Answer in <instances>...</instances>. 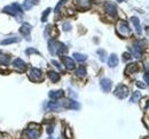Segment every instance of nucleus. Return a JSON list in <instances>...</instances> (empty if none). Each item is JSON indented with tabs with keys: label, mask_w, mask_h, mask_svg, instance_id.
<instances>
[{
	"label": "nucleus",
	"mask_w": 149,
	"mask_h": 139,
	"mask_svg": "<svg viewBox=\"0 0 149 139\" xmlns=\"http://www.w3.org/2000/svg\"><path fill=\"white\" fill-rule=\"evenodd\" d=\"M2 12H3L5 14H9V15H12V16L16 17L19 21H21V19H22L21 15H22V13H23V9L21 8V6H19V3H13V5H9V6L5 7V8L2 9Z\"/></svg>",
	"instance_id": "nucleus-1"
},
{
	"label": "nucleus",
	"mask_w": 149,
	"mask_h": 139,
	"mask_svg": "<svg viewBox=\"0 0 149 139\" xmlns=\"http://www.w3.org/2000/svg\"><path fill=\"white\" fill-rule=\"evenodd\" d=\"M40 127L36 124V123H30L29 124V128L25 130L24 135L26 139H37L40 136Z\"/></svg>",
	"instance_id": "nucleus-2"
},
{
	"label": "nucleus",
	"mask_w": 149,
	"mask_h": 139,
	"mask_svg": "<svg viewBox=\"0 0 149 139\" xmlns=\"http://www.w3.org/2000/svg\"><path fill=\"white\" fill-rule=\"evenodd\" d=\"M113 95L119 99H124L130 95V90L125 85H118L113 91Z\"/></svg>",
	"instance_id": "nucleus-3"
},
{
	"label": "nucleus",
	"mask_w": 149,
	"mask_h": 139,
	"mask_svg": "<svg viewBox=\"0 0 149 139\" xmlns=\"http://www.w3.org/2000/svg\"><path fill=\"white\" fill-rule=\"evenodd\" d=\"M117 33L120 35V36H127V35H130L131 30L129 24H127V22L119 21L117 23Z\"/></svg>",
	"instance_id": "nucleus-4"
},
{
	"label": "nucleus",
	"mask_w": 149,
	"mask_h": 139,
	"mask_svg": "<svg viewBox=\"0 0 149 139\" xmlns=\"http://www.w3.org/2000/svg\"><path fill=\"white\" fill-rule=\"evenodd\" d=\"M29 79L33 82H41L44 81V76H42V72L39 69H32L29 72Z\"/></svg>",
	"instance_id": "nucleus-5"
},
{
	"label": "nucleus",
	"mask_w": 149,
	"mask_h": 139,
	"mask_svg": "<svg viewBox=\"0 0 149 139\" xmlns=\"http://www.w3.org/2000/svg\"><path fill=\"white\" fill-rule=\"evenodd\" d=\"M131 50L133 52L135 58L140 59L142 57V52H143V46H142L141 41H135L134 42V46H133V48H131Z\"/></svg>",
	"instance_id": "nucleus-6"
},
{
	"label": "nucleus",
	"mask_w": 149,
	"mask_h": 139,
	"mask_svg": "<svg viewBox=\"0 0 149 139\" xmlns=\"http://www.w3.org/2000/svg\"><path fill=\"white\" fill-rule=\"evenodd\" d=\"M100 86H101V89H102L103 92H109L111 90V87H112L111 80L108 79V78H103L100 81Z\"/></svg>",
	"instance_id": "nucleus-7"
},
{
	"label": "nucleus",
	"mask_w": 149,
	"mask_h": 139,
	"mask_svg": "<svg viewBox=\"0 0 149 139\" xmlns=\"http://www.w3.org/2000/svg\"><path fill=\"white\" fill-rule=\"evenodd\" d=\"M61 105H62L64 108H67V109H79V108H80L79 103L74 102L72 99H67V100H64Z\"/></svg>",
	"instance_id": "nucleus-8"
},
{
	"label": "nucleus",
	"mask_w": 149,
	"mask_h": 139,
	"mask_svg": "<svg viewBox=\"0 0 149 139\" xmlns=\"http://www.w3.org/2000/svg\"><path fill=\"white\" fill-rule=\"evenodd\" d=\"M31 29H32V26H31L29 23H24V24L21 26V29H19V32L26 38V40H30V32H31Z\"/></svg>",
	"instance_id": "nucleus-9"
},
{
	"label": "nucleus",
	"mask_w": 149,
	"mask_h": 139,
	"mask_svg": "<svg viewBox=\"0 0 149 139\" xmlns=\"http://www.w3.org/2000/svg\"><path fill=\"white\" fill-rule=\"evenodd\" d=\"M74 5L79 8V9H88L90 6H91V0H74Z\"/></svg>",
	"instance_id": "nucleus-10"
},
{
	"label": "nucleus",
	"mask_w": 149,
	"mask_h": 139,
	"mask_svg": "<svg viewBox=\"0 0 149 139\" xmlns=\"http://www.w3.org/2000/svg\"><path fill=\"white\" fill-rule=\"evenodd\" d=\"M60 46H61V42H58L56 40H52L48 42V50L52 55H56V52L60 48Z\"/></svg>",
	"instance_id": "nucleus-11"
},
{
	"label": "nucleus",
	"mask_w": 149,
	"mask_h": 139,
	"mask_svg": "<svg viewBox=\"0 0 149 139\" xmlns=\"http://www.w3.org/2000/svg\"><path fill=\"white\" fill-rule=\"evenodd\" d=\"M104 8H106L107 14H109L112 17H115L117 15V8H116V6L113 3H111V2H107L104 5Z\"/></svg>",
	"instance_id": "nucleus-12"
},
{
	"label": "nucleus",
	"mask_w": 149,
	"mask_h": 139,
	"mask_svg": "<svg viewBox=\"0 0 149 139\" xmlns=\"http://www.w3.org/2000/svg\"><path fill=\"white\" fill-rule=\"evenodd\" d=\"M61 59H62V62H63V64H64V66L67 67L68 70H74V62L72 58H70V57H67V56H61Z\"/></svg>",
	"instance_id": "nucleus-13"
},
{
	"label": "nucleus",
	"mask_w": 149,
	"mask_h": 139,
	"mask_svg": "<svg viewBox=\"0 0 149 139\" xmlns=\"http://www.w3.org/2000/svg\"><path fill=\"white\" fill-rule=\"evenodd\" d=\"M13 66H14V69L17 70V71H24V70L26 69L25 62H24L23 59H21V58H16V59L13 62Z\"/></svg>",
	"instance_id": "nucleus-14"
},
{
	"label": "nucleus",
	"mask_w": 149,
	"mask_h": 139,
	"mask_svg": "<svg viewBox=\"0 0 149 139\" xmlns=\"http://www.w3.org/2000/svg\"><path fill=\"white\" fill-rule=\"evenodd\" d=\"M139 69H140V66H139L138 63H131V64H129V65L126 66L125 73H126V74H133V73L138 72Z\"/></svg>",
	"instance_id": "nucleus-15"
},
{
	"label": "nucleus",
	"mask_w": 149,
	"mask_h": 139,
	"mask_svg": "<svg viewBox=\"0 0 149 139\" xmlns=\"http://www.w3.org/2000/svg\"><path fill=\"white\" fill-rule=\"evenodd\" d=\"M48 95H49V97H51L52 99L57 100V99H60V98H62V97L64 96V91L61 90V89H58V90H53V91H49Z\"/></svg>",
	"instance_id": "nucleus-16"
},
{
	"label": "nucleus",
	"mask_w": 149,
	"mask_h": 139,
	"mask_svg": "<svg viewBox=\"0 0 149 139\" xmlns=\"http://www.w3.org/2000/svg\"><path fill=\"white\" fill-rule=\"evenodd\" d=\"M118 57H117V55L116 54H111L110 55V57H109V59H108V65L110 66V67H116L117 65H118Z\"/></svg>",
	"instance_id": "nucleus-17"
},
{
	"label": "nucleus",
	"mask_w": 149,
	"mask_h": 139,
	"mask_svg": "<svg viewBox=\"0 0 149 139\" xmlns=\"http://www.w3.org/2000/svg\"><path fill=\"white\" fill-rule=\"evenodd\" d=\"M131 21H132V23H133V25H134V28H135L136 33H138V34H141L142 29H141V25H140V21H139V18L133 16V17L131 18Z\"/></svg>",
	"instance_id": "nucleus-18"
},
{
	"label": "nucleus",
	"mask_w": 149,
	"mask_h": 139,
	"mask_svg": "<svg viewBox=\"0 0 149 139\" xmlns=\"http://www.w3.org/2000/svg\"><path fill=\"white\" fill-rule=\"evenodd\" d=\"M38 0H24L23 2V9L24 10H29L32 8L33 5H37Z\"/></svg>",
	"instance_id": "nucleus-19"
},
{
	"label": "nucleus",
	"mask_w": 149,
	"mask_h": 139,
	"mask_svg": "<svg viewBox=\"0 0 149 139\" xmlns=\"http://www.w3.org/2000/svg\"><path fill=\"white\" fill-rule=\"evenodd\" d=\"M19 41H21V39H19V38H15V36H13V38H8V39L2 40L0 43H1L2 46H5V45H12V43H16V42H19Z\"/></svg>",
	"instance_id": "nucleus-20"
},
{
	"label": "nucleus",
	"mask_w": 149,
	"mask_h": 139,
	"mask_svg": "<svg viewBox=\"0 0 149 139\" xmlns=\"http://www.w3.org/2000/svg\"><path fill=\"white\" fill-rule=\"evenodd\" d=\"M48 78H49V80H51L53 83H55V82H57V81L60 80V74L54 72V71H49V72H48Z\"/></svg>",
	"instance_id": "nucleus-21"
},
{
	"label": "nucleus",
	"mask_w": 149,
	"mask_h": 139,
	"mask_svg": "<svg viewBox=\"0 0 149 139\" xmlns=\"http://www.w3.org/2000/svg\"><path fill=\"white\" fill-rule=\"evenodd\" d=\"M9 63H10V57L8 55L0 52V64L1 65H8Z\"/></svg>",
	"instance_id": "nucleus-22"
},
{
	"label": "nucleus",
	"mask_w": 149,
	"mask_h": 139,
	"mask_svg": "<svg viewBox=\"0 0 149 139\" xmlns=\"http://www.w3.org/2000/svg\"><path fill=\"white\" fill-rule=\"evenodd\" d=\"M141 97H142V95L139 92V91H134L133 92V95H132V97H131V103L132 104H134V103H138L140 99H141Z\"/></svg>",
	"instance_id": "nucleus-23"
},
{
	"label": "nucleus",
	"mask_w": 149,
	"mask_h": 139,
	"mask_svg": "<svg viewBox=\"0 0 149 139\" xmlns=\"http://www.w3.org/2000/svg\"><path fill=\"white\" fill-rule=\"evenodd\" d=\"M74 57L77 62H80V63H81V62H85V61L87 59V56H86V55H84V54H79V52H74Z\"/></svg>",
	"instance_id": "nucleus-24"
},
{
	"label": "nucleus",
	"mask_w": 149,
	"mask_h": 139,
	"mask_svg": "<svg viewBox=\"0 0 149 139\" xmlns=\"http://www.w3.org/2000/svg\"><path fill=\"white\" fill-rule=\"evenodd\" d=\"M76 75L77 76H85L86 75V67L85 66H79L76 70Z\"/></svg>",
	"instance_id": "nucleus-25"
},
{
	"label": "nucleus",
	"mask_w": 149,
	"mask_h": 139,
	"mask_svg": "<svg viewBox=\"0 0 149 139\" xmlns=\"http://www.w3.org/2000/svg\"><path fill=\"white\" fill-rule=\"evenodd\" d=\"M67 52H68V48H67V47H65L63 43H61V46H60V48L57 49L56 54H57V55H60V56H63V55H64Z\"/></svg>",
	"instance_id": "nucleus-26"
},
{
	"label": "nucleus",
	"mask_w": 149,
	"mask_h": 139,
	"mask_svg": "<svg viewBox=\"0 0 149 139\" xmlns=\"http://www.w3.org/2000/svg\"><path fill=\"white\" fill-rule=\"evenodd\" d=\"M96 52H97V55L100 56V59H101L102 62H104V61H106V57H107V52H104L103 49H99Z\"/></svg>",
	"instance_id": "nucleus-27"
},
{
	"label": "nucleus",
	"mask_w": 149,
	"mask_h": 139,
	"mask_svg": "<svg viewBox=\"0 0 149 139\" xmlns=\"http://www.w3.org/2000/svg\"><path fill=\"white\" fill-rule=\"evenodd\" d=\"M51 10H52L51 8H47V9H46V10L42 13V15H41V22H46V21H47V16L49 15Z\"/></svg>",
	"instance_id": "nucleus-28"
},
{
	"label": "nucleus",
	"mask_w": 149,
	"mask_h": 139,
	"mask_svg": "<svg viewBox=\"0 0 149 139\" xmlns=\"http://www.w3.org/2000/svg\"><path fill=\"white\" fill-rule=\"evenodd\" d=\"M65 2H67V0H60V1H58V3L56 5V7H55V10H54L56 14L60 12V8H61V7H62V6H63Z\"/></svg>",
	"instance_id": "nucleus-29"
},
{
	"label": "nucleus",
	"mask_w": 149,
	"mask_h": 139,
	"mask_svg": "<svg viewBox=\"0 0 149 139\" xmlns=\"http://www.w3.org/2000/svg\"><path fill=\"white\" fill-rule=\"evenodd\" d=\"M48 107H49L52 111H55V109H58L60 105L57 104V103H54V102H52V103H49V104H48Z\"/></svg>",
	"instance_id": "nucleus-30"
},
{
	"label": "nucleus",
	"mask_w": 149,
	"mask_h": 139,
	"mask_svg": "<svg viewBox=\"0 0 149 139\" xmlns=\"http://www.w3.org/2000/svg\"><path fill=\"white\" fill-rule=\"evenodd\" d=\"M131 58H132V56H131L130 52H124L123 54V61L124 62H129V61H131Z\"/></svg>",
	"instance_id": "nucleus-31"
},
{
	"label": "nucleus",
	"mask_w": 149,
	"mask_h": 139,
	"mask_svg": "<svg viewBox=\"0 0 149 139\" xmlns=\"http://www.w3.org/2000/svg\"><path fill=\"white\" fill-rule=\"evenodd\" d=\"M25 52H26V55H30V54H37V55H39V54H40V52H38L37 49H35V48H28Z\"/></svg>",
	"instance_id": "nucleus-32"
},
{
	"label": "nucleus",
	"mask_w": 149,
	"mask_h": 139,
	"mask_svg": "<svg viewBox=\"0 0 149 139\" xmlns=\"http://www.w3.org/2000/svg\"><path fill=\"white\" fill-rule=\"evenodd\" d=\"M70 29H71V24H70L69 22H65V23L63 24V30H64V31H70Z\"/></svg>",
	"instance_id": "nucleus-33"
},
{
	"label": "nucleus",
	"mask_w": 149,
	"mask_h": 139,
	"mask_svg": "<svg viewBox=\"0 0 149 139\" xmlns=\"http://www.w3.org/2000/svg\"><path fill=\"white\" fill-rule=\"evenodd\" d=\"M136 87L138 88H141V89H145V88H147V85L146 83H143V82H141V81H136Z\"/></svg>",
	"instance_id": "nucleus-34"
},
{
	"label": "nucleus",
	"mask_w": 149,
	"mask_h": 139,
	"mask_svg": "<svg viewBox=\"0 0 149 139\" xmlns=\"http://www.w3.org/2000/svg\"><path fill=\"white\" fill-rule=\"evenodd\" d=\"M52 63H53V64L55 65V66H56V67H57V69H60V70H61V65H60V64H58V63H57L56 61H52Z\"/></svg>",
	"instance_id": "nucleus-35"
},
{
	"label": "nucleus",
	"mask_w": 149,
	"mask_h": 139,
	"mask_svg": "<svg viewBox=\"0 0 149 139\" xmlns=\"http://www.w3.org/2000/svg\"><path fill=\"white\" fill-rule=\"evenodd\" d=\"M145 79H146V85H148V73L146 72V74H145Z\"/></svg>",
	"instance_id": "nucleus-36"
},
{
	"label": "nucleus",
	"mask_w": 149,
	"mask_h": 139,
	"mask_svg": "<svg viewBox=\"0 0 149 139\" xmlns=\"http://www.w3.org/2000/svg\"><path fill=\"white\" fill-rule=\"evenodd\" d=\"M0 139H3V135L2 133H0Z\"/></svg>",
	"instance_id": "nucleus-37"
},
{
	"label": "nucleus",
	"mask_w": 149,
	"mask_h": 139,
	"mask_svg": "<svg viewBox=\"0 0 149 139\" xmlns=\"http://www.w3.org/2000/svg\"><path fill=\"white\" fill-rule=\"evenodd\" d=\"M118 2H123V1H125V0H117Z\"/></svg>",
	"instance_id": "nucleus-38"
},
{
	"label": "nucleus",
	"mask_w": 149,
	"mask_h": 139,
	"mask_svg": "<svg viewBox=\"0 0 149 139\" xmlns=\"http://www.w3.org/2000/svg\"><path fill=\"white\" fill-rule=\"evenodd\" d=\"M47 139H53V138H52V137H49V138H47Z\"/></svg>",
	"instance_id": "nucleus-39"
}]
</instances>
